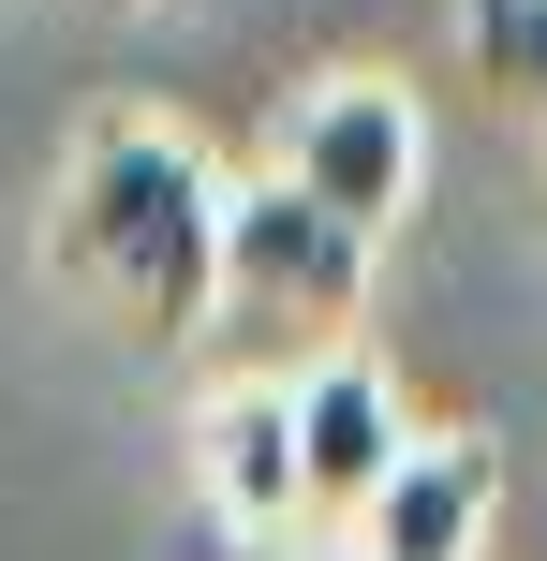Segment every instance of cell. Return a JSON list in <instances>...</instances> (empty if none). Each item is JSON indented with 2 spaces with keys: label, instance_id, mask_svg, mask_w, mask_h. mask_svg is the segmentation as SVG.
<instances>
[{
  "label": "cell",
  "instance_id": "2",
  "mask_svg": "<svg viewBox=\"0 0 547 561\" xmlns=\"http://www.w3.org/2000/svg\"><path fill=\"white\" fill-rule=\"evenodd\" d=\"M355 296H371V237L296 207L282 178H223V266H207V355L223 385H296L311 355H355Z\"/></svg>",
  "mask_w": 547,
  "mask_h": 561
},
{
  "label": "cell",
  "instance_id": "4",
  "mask_svg": "<svg viewBox=\"0 0 547 561\" xmlns=\"http://www.w3.org/2000/svg\"><path fill=\"white\" fill-rule=\"evenodd\" d=\"M282 428H296V533H355V503H371V488L400 473V444H414L400 385H385L371 355H311L282 385Z\"/></svg>",
  "mask_w": 547,
  "mask_h": 561
},
{
  "label": "cell",
  "instance_id": "3",
  "mask_svg": "<svg viewBox=\"0 0 547 561\" xmlns=\"http://www.w3.org/2000/svg\"><path fill=\"white\" fill-rule=\"evenodd\" d=\"M266 178H282L296 207H326L341 237H371V252H385V222H400L414 178H430V134H414V104H400L385 75H326V89H296V104H282Z\"/></svg>",
  "mask_w": 547,
  "mask_h": 561
},
{
  "label": "cell",
  "instance_id": "8",
  "mask_svg": "<svg viewBox=\"0 0 547 561\" xmlns=\"http://www.w3.org/2000/svg\"><path fill=\"white\" fill-rule=\"evenodd\" d=\"M59 15H134V0H59Z\"/></svg>",
  "mask_w": 547,
  "mask_h": 561
},
{
  "label": "cell",
  "instance_id": "1",
  "mask_svg": "<svg viewBox=\"0 0 547 561\" xmlns=\"http://www.w3.org/2000/svg\"><path fill=\"white\" fill-rule=\"evenodd\" d=\"M207 266H223V163L178 118H89L45 193V280L134 340H193Z\"/></svg>",
  "mask_w": 547,
  "mask_h": 561
},
{
  "label": "cell",
  "instance_id": "7",
  "mask_svg": "<svg viewBox=\"0 0 547 561\" xmlns=\"http://www.w3.org/2000/svg\"><path fill=\"white\" fill-rule=\"evenodd\" d=\"M459 59H474V89H503L547 134V0H459Z\"/></svg>",
  "mask_w": 547,
  "mask_h": 561
},
{
  "label": "cell",
  "instance_id": "6",
  "mask_svg": "<svg viewBox=\"0 0 547 561\" xmlns=\"http://www.w3.org/2000/svg\"><path fill=\"white\" fill-rule=\"evenodd\" d=\"M207 503L237 533H296V428H282V385H223L207 399Z\"/></svg>",
  "mask_w": 547,
  "mask_h": 561
},
{
  "label": "cell",
  "instance_id": "5",
  "mask_svg": "<svg viewBox=\"0 0 547 561\" xmlns=\"http://www.w3.org/2000/svg\"><path fill=\"white\" fill-rule=\"evenodd\" d=\"M489 503H503V458H489V428H414L400 444V473L355 503V561H474V533H489Z\"/></svg>",
  "mask_w": 547,
  "mask_h": 561
}]
</instances>
